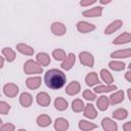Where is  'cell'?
<instances>
[{"label": "cell", "instance_id": "6da1fadb", "mask_svg": "<svg viewBox=\"0 0 131 131\" xmlns=\"http://www.w3.org/2000/svg\"><path fill=\"white\" fill-rule=\"evenodd\" d=\"M67 81L66 74L58 69H51L45 73L44 82L49 89L57 90L64 86Z\"/></svg>", "mask_w": 131, "mask_h": 131}, {"label": "cell", "instance_id": "7a4b0ae2", "mask_svg": "<svg viewBox=\"0 0 131 131\" xmlns=\"http://www.w3.org/2000/svg\"><path fill=\"white\" fill-rule=\"evenodd\" d=\"M24 72L27 75H39V74H42L43 68L37 61L33 59H29L24 64Z\"/></svg>", "mask_w": 131, "mask_h": 131}, {"label": "cell", "instance_id": "3957f363", "mask_svg": "<svg viewBox=\"0 0 131 131\" xmlns=\"http://www.w3.org/2000/svg\"><path fill=\"white\" fill-rule=\"evenodd\" d=\"M79 59H80V62L85 67L92 68L94 66V57L90 52H87V51L80 52Z\"/></svg>", "mask_w": 131, "mask_h": 131}, {"label": "cell", "instance_id": "277c9868", "mask_svg": "<svg viewBox=\"0 0 131 131\" xmlns=\"http://www.w3.org/2000/svg\"><path fill=\"white\" fill-rule=\"evenodd\" d=\"M3 92L7 97H15L18 94V86L13 83H7L3 86Z\"/></svg>", "mask_w": 131, "mask_h": 131}, {"label": "cell", "instance_id": "5b68a950", "mask_svg": "<svg viewBox=\"0 0 131 131\" xmlns=\"http://www.w3.org/2000/svg\"><path fill=\"white\" fill-rule=\"evenodd\" d=\"M96 29V27L90 23H87V21H84V20H80L77 23V30L82 33V34H87V33H90L92 31H94Z\"/></svg>", "mask_w": 131, "mask_h": 131}, {"label": "cell", "instance_id": "8992f818", "mask_svg": "<svg viewBox=\"0 0 131 131\" xmlns=\"http://www.w3.org/2000/svg\"><path fill=\"white\" fill-rule=\"evenodd\" d=\"M75 62H76V56H75V54H74V53H69V54L66 56V58L62 60L60 67H61V69L64 70V71H70V70L74 67Z\"/></svg>", "mask_w": 131, "mask_h": 131}, {"label": "cell", "instance_id": "52a82bcc", "mask_svg": "<svg viewBox=\"0 0 131 131\" xmlns=\"http://www.w3.org/2000/svg\"><path fill=\"white\" fill-rule=\"evenodd\" d=\"M51 32L55 36H63L67 33V28L62 23L54 21L51 25Z\"/></svg>", "mask_w": 131, "mask_h": 131}, {"label": "cell", "instance_id": "ba28073f", "mask_svg": "<svg viewBox=\"0 0 131 131\" xmlns=\"http://www.w3.org/2000/svg\"><path fill=\"white\" fill-rule=\"evenodd\" d=\"M41 82H42L41 77H39V76H33V77H30V78H28L26 80V85H27V87L29 89L35 90V89H37V88L40 87Z\"/></svg>", "mask_w": 131, "mask_h": 131}, {"label": "cell", "instance_id": "9c48e42d", "mask_svg": "<svg viewBox=\"0 0 131 131\" xmlns=\"http://www.w3.org/2000/svg\"><path fill=\"white\" fill-rule=\"evenodd\" d=\"M36 100L40 106H44V107L48 106L51 102V98L46 92H39L36 96Z\"/></svg>", "mask_w": 131, "mask_h": 131}, {"label": "cell", "instance_id": "30bf717a", "mask_svg": "<svg viewBox=\"0 0 131 131\" xmlns=\"http://www.w3.org/2000/svg\"><path fill=\"white\" fill-rule=\"evenodd\" d=\"M101 126L103 130L105 131H117L118 130V125L117 123L112 120L111 118H103L101 121Z\"/></svg>", "mask_w": 131, "mask_h": 131}, {"label": "cell", "instance_id": "8fae6325", "mask_svg": "<svg viewBox=\"0 0 131 131\" xmlns=\"http://www.w3.org/2000/svg\"><path fill=\"white\" fill-rule=\"evenodd\" d=\"M123 26V21L121 19H116L114 21H112L104 30V34L105 35H111L113 33H115L116 31H118L121 27Z\"/></svg>", "mask_w": 131, "mask_h": 131}, {"label": "cell", "instance_id": "7c38bea8", "mask_svg": "<svg viewBox=\"0 0 131 131\" xmlns=\"http://www.w3.org/2000/svg\"><path fill=\"white\" fill-rule=\"evenodd\" d=\"M80 90H81V85L78 81H73L66 87V93L69 95H76L80 92Z\"/></svg>", "mask_w": 131, "mask_h": 131}, {"label": "cell", "instance_id": "4fadbf2b", "mask_svg": "<svg viewBox=\"0 0 131 131\" xmlns=\"http://www.w3.org/2000/svg\"><path fill=\"white\" fill-rule=\"evenodd\" d=\"M124 96H125L124 92L122 90H118L117 92L113 93L108 97V102H110V104H113V105L119 104V103H121L124 100Z\"/></svg>", "mask_w": 131, "mask_h": 131}, {"label": "cell", "instance_id": "5bb4252c", "mask_svg": "<svg viewBox=\"0 0 131 131\" xmlns=\"http://www.w3.org/2000/svg\"><path fill=\"white\" fill-rule=\"evenodd\" d=\"M102 7L101 6H95L93 8L87 9L85 11H83V16L86 17H97V16H101L102 14Z\"/></svg>", "mask_w": 131, "mask_h": 131}, {"label": "cell", "instance_id": "9a60e30c", "mask_svg": "<svg viewBox=\"0 0 131 131\" xmlns=\"http://www.w3.org/2000/svg\"><path fill=\"white\" fill-rule=\"evenodd\" d=\"M19 103L24 107H29L33 103V96L29 92H23L19 95Z\"/></svg>", "mask_w": 131, "mask_h": 131}, {"label": "cell", "instance_id": "2e32d148", "mask_svg": "<svg viewBox=\"0 0 131 131\" xmlns=\"http://www.w3.org/2000/svg\"><path fill=\"white\" fill-rule=\"evenodd\" d=\"M83 114L84 116L87 118V119H90V120H93L97 117V112L94 107V105L88 103L84 106V110H83Z\"/></svg>", "mask_w": 131, "mask_h": 131}, {"label": "cell", "instance_id": "e0dca14e", "mask_svg": "<svg viewBox=\"0 0 131 131\" xmlns=\"http://www.w3.org/2000/svg\"><path fill=\"white\" fill-rule=\"evenodd\" d=\"M16 50L19 53H21L24 55H29V56L33 55L34 52H35L33 47H31V46H29L28 44H25V43H18L16 45Z\"/></svg>", "mask_w": 131, "mask_h": 131}, {"label": "cell", "instance_id": "ac0fdd59", "mask_svg": "<svg viewBox=\"0 0 131 131\" xmlns=\"http://www.w3.org/2000/svg\"><path fill=\"white\" fill-rule=\"evenodd\" d=\"M70 127L69 121L63 118H57L54 122V129L57 131H66Z\"/></svg>", "mask_w": 131, "mask_h": 131}, {"label": "cell", "instance_id": "d6986e66", "mask_svg": "<svg viewBox=\"0 0 131 131\" xmlns=\"http://www.w3.org/2000/svg\"><path fill=\"white\" fill-rule=\"evenodd\" d=\"M130 41H131V35H130V33H128V32H124V33H122L121 35H119V36L113 41V44L121 45V44L129 43Z\"/></svg>", "mask_w": 131, "mask_h": 131}, {"label": "cell", "instance_id": "ffe728a7", "mask_svg": "<svg viewBox=\"0 0 131 131\" xmlns=\"http://www.w3.org/2000/svg\"><path fill=\"white\" fill-rule=\"evenodd\" d=\"M131 55V48H126V49H121L118 51H115L111 54L112 58H117V59H121V58H128Z\"/></svg>", "mask_w": 131, "mask_h": 131}, {"label": "cell", "instance_id": "44dd1931", "mask_svg": "<svg viewBox=\"0 0 131 131\" xmlns=\"http://www.w3.org/2000/svg\"><path fill=\"white\" fill-rule=\"evenodd\" d=\"M117 90V86L114 84H105V85H98L94 88L95 93H107L111 91Z\"/></svg>", "mask_w": 131, "mask_h": 131}, {"label": "cell", "instance_id": "7402d4cb", "mask_svg": "<svg viewBox=\"0 0 131 131\" xmlns=\"http://www.w3.org/2000/svg\"><path fill=\"white\" fill-rule=\"evenodd\" d=\"M36 60L42 67H46L50 63V56L45 52H39L36 55Z\"/></svg>", "mask_w": 131, "mask_h": 131}, {"label": "cell", "instance_id": "603a6c76", "mask_svg": "<svg viewBox=\"0 0 131 131\" xmlns=\"http://www.w3.org/2000/svg\"><path fill=\"white\" fill-rule=\"evenodd\" d=\"M96 105L98 107L99 111L101 112H104L107 110L108 105H110V102H108V97H106L105 95H101L98 97L97 101H96Z\"/></svg>", "mask_w": 131, "mask_h": 131}, {"label": "cell", "instance_id": "cb8c5ba5", "mask_svg": "<svg viewBox=\"0 0 131 131\" xmlns=\"http://www.w3.org/2000/svg\"><path fill=\"white\" fill-rule=\"evenodd\" d=\"M36 122H37V125L40 127H47L51 124V118L48 115L43 114V115H40L37 117Z\"/></svg>", "mask_w": 131, "mask_h": 131}, {"label": "cell", "instance_id": "d4e9b609", "mask_svg": "<svg viewBox=\"0 0 131 131\" xmlns=\"http://www.w3.org/2000/svg\"><path fill=\"white\" fill-rule=\"evenodd\" d=\"M2 54L3 56L5 57V59L8 61V62H12L14 59H15V52L12 48L10 47H4L2 49Z\"/></svg>", "mask_w": 131, "mask_h": 131}, {"label": "cell", "instance_id": "484cf974", "mask_svg": "<svg viewBox=\"0 0 131 131\" xmlns=\"http://www.w3.org/2000/svg\"><path fill=\"white\" fill-rule=\"evenodd\" d=\"M85 82L88 86H94L96 84L99 83V80H98V76L95 72H92V73H89L86 77H85Z\"/></svg>", "mask_w": 131, "mask_h": 131}, {"label": "cell", "instance_id": "4316f807", "mask_svg": "<svg viewBox=\"0 0 131 131\" xmlns=\"http://www.w3.org/2000/svg\"><path fill=\"white\" fill-rule=\"evenodd\" d=\"M68 105H69L68 101L64 98H62V97H57L54 100V107L57 111H60V112L66 111L68 108Z\"/></svg>", "mask_w": 131, "mask_h": 131}, {"label": "cell", "instance_id": "83f0119b", "mask_svg": "<svg viewBox=\"0 0 131 131\" xmlns=\"http://www.w3.org/2000/svg\"><path fill=\"white\" fill-rule=\"evenodd\" d=\"M100 78L101 80L105 83V84H113L114 82V77L113 75L106 70V69H102L100 71Z\"/></svg>", "mask_w": 131, "mask_h": 131}, {"label": "cell", "instance_id": "f1b7e54d", "mask_svg": "<svg viewBox=\"0 0 131 131\" xmlns=\"http://www.w3.org/2000/svg\"><path fill=\"white\" fill-rule=\"evenodd\" d=\"M128 117V111L126 108H117L113 112V118L116 120H124Z\"/></svg>", "mask_w": 131, "mask_h": 131}, {"label": "cell", "instance_id": "f546056e", "mask_svg": "<svg viewBox=\"0 0 131 131\" xmlns=\"http://www.w3.org/2000/svg\"><path fill=\"white\" fill-rule=\"evenodd\" d=\"M79 128L81 130H84V131H89V130H93L95 128H97V125L89 122V121H86V120H81L79 121V124H78Z\"/></svg>", "mask_w": 131, "mask_h": 131}, {"label": "cell", "instance_id": "4dcf8cb0", "mask_svg": "<svg viewBox=\"0 0 131 131\" xmlns=\"http://www.w3.org/2000/svg\"><path fill=\"white\" fill-rule=\"evenodd\" d=\"M125 63L123 61H120V60H112L108 62V67L110 69H112L113 71L115 72H120V71H123L125 69Z\"/></svg>", "mask_w": 131, "mask_h": 131}, {"label": "cell", "instance_id": "1f68e13d", "mask_svg": "<svg viewBox=\"0 0 131 131\" xmlns=\"http://www.w3.org/2000/svg\"><path fill=\"white\" fill-rule=\"evenodd\" d=\"M84 106H85V104H84L83 100L80 98H77L72 102V110L75 113H81L84 110Z\"/></svg>", "mask_w": 131, "mask_h": 131}, {"label": "cell", "instance_id": "d6a6232c", "mask_svg": "<svg viewBox=\"0 0 131 131\" xmlns=\"http://www.w3.org/2000/svg\"><path fill=\"white\" fill-rule=\"evenodd\" d=\"M52 56L54 57L55 60H57V61H62V60L66 58L67 54H66V52H64L63 49L56 48V49H54V50L52 51Z\"/></svg>", "mask_w": 131, "mask_h": 131}, {"label": "cell", "instance_id": "836d02e7", "mask_svg": "<svg viewBox=\"0 0 131 131\" xmlns=\"http://www.w3.org/2000/svg\"><path fill=\"white\" fill-rule=\"evenodd\" d=\"M83 97H84L86 100L93 101V100H95V98H96V94H95L94 92H92L91 90L86 89V90H84V92H83Z\"/></svg>", "mask_w": 131, "mask_h": 131}, {"label": "cell", "instance_id": "e575fe53", "mask_svg": "<svg viewBox=\"0 0 131 131\" xmlns=\"http://www.w3.org/2000/svg\"><path fill=\"white\" fill-rule=\"evenodd\" d=\"M9 111H10V105L5 101L0 100V114L6 115V114H8Z\"/></svg>", "mask_w": 131, "mask_h": 131}, {"label": "cell", "instance_id": "d590c367", "mask_svg": "<svg viewBox=\"0 0 131 131\" xmlns=\"http://www.w3.org/2000/svg\"><path fill=\"white\" fill-rule=\"evenodd\" d=\"M14 129H15V127L11 123H6L4 125H1V127H0V130H2V131H13Z\"/></svg>", "mask_w": 131, "mask_h": 131}, {"label": "cell", "instance_id": "8d00e7d4", "mask_svg": "<svg viewBox=\"0 0 131 131\" xmlns=\"http://www.w3.org/2000/svg\"><path fill=\"white\" fill-rule=\"evenodd\" d=\"M97 0H81L80 1V5L83 6V7H87V6H90L92 4H94Z\"/></svg>", "mask_w": 131, "mask_h": 131}, {"label": "cell", "instance_id": "74e56055", "mask_svg": "<svg viewBox=\"0 0 131 131\" xmlns=\"http://www.w3.org/2000/svg\"><path fill=\"white\" fill-rule=\"evenodd\" d=\"M123 129L125 131H131V122H126L123 125Z\"/></svg>", "mask_w": 131, "mask_h": 131}, {"label": "cell", "instance_id": "f35d334b", "mask_svg": "<svg viewBox=\"0 0 131 131\" xmlns=\"http://www.w3.org/2000/svg\"><path fill=\"white\" fill-rule=\"evenodd\" d=\"M125 79H126L128 82H131V72H130V71L126 72V74H125Z\"/></svg>", "mask_w": 131, "mask_h": 131}, {"label": "cell", "instance_id": "ab89813d", "mask_svg": "<svg viewBox=\"0 0 131 131\" xmlns=\"http://www.w3.org/2000/svg\"><path fill=\"white\" fill-rule=\"evenodd\" d=\"M112 1H113V0H99V2H100L101 4H103V5H104V4H108V3H111Z\"/></svg>", "mask_w": 131, "mask_h": 131}, {"label": "cell", "instance_id": "60d3db41", "mask_svg": "<svg viewBox=\"0 0 131 131\" xmlns=\"http://www.w3.org/2000/svg\"><path fill=\"white\" fill-rule=\"evenodd\" d=\"M3 66H4V57H2L0 55V69H2Z\"/></svg>", "mask_w": 131, "mask_h": 131}, {"label": "cell", "instance_id": "b9f144b4", "mask_svg": "<svg viewBox=\"0 0 131 131\" xmlns=\"http://www.w3.org/2000/svg\"><path fill=\"white\" fill-rule=\"evenodd\" d=\"M127 94H128V98H129V100L131 101V88H128V89H127Z\"/></svg>", "mask_w": 131, "mask_h": 131}, {"label": "cell", "instance_id": "7bdbcfd3", "mask_svg": "<svg viewBox=\"0 0 131 131\" xmlns=\"http://www.w3.org/2000/svg\"><path fill=\"white\" fill-rule=\"evenodd\" d=\"M1 125H2V120L0 119V127H1Z\"/></svg>", "mask_w": 131, "mask_h": 131}]
</instances>
